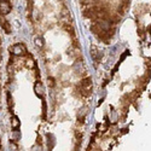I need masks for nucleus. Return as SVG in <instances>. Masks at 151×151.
I'll return each mask as SVG.
<instances>
[{
  "label": "nucleus",
  "instance_id": "nucleus-1",
  "mask_svg": "<svg viewBox=\"0 0 151 151\" xmlns=\"http://www.w3.org/2000/svg\"><path fill=\"white\" fill-rule=\"evenodd\" d=\"M85 17L90 18V19H97L98 18V7L97 6H91L88 9H86L83 11Z\"/></svg>",
  "mask_w": 151,
  "mask_h": 151
},
{
  "label": "nucleus",
  "instance_id": "nucleus-2",
  "mask_svg": "<svg viewBox=\"0 0 151 151\" xmlns=\"http://www.w3.org/2000/svg\"><path fill=\"white\" fill-rule=\"evenodd\" d=\"M91 56H92V59H93L94 62L99 63V62H100V59L103 58V52L100 51L99 48H97L96 46H93V47L91 48Z\"/></svg>",
  "mask_w": 151,
  "mask_h": 151
},
{
  "label": "nucleus",
  "instance_id": "nucleus-3",
  "mask_svg": "<svg viewBox=\"0 0 151 151\" xmlns=\"http://www.w3.org/2000/svg\"><path fill=\"white\" fill-rule=\"evenodd\" d=\"M11 11V4L9 1H4V0H0V15H7Z\"/></svg>",
  "mask_w": 151,
  "mask_h": 151
},
{
  "label": "nucleus",
  "instance_id": "nucleus-4",
  "mask_svg": "<svg viewBox=\"0 0 151 151\" xmlns=\"http://www.w3.org/2000/svg\"><path fill=\"white\" fill-rule=\"evenodd\" d=\"M12 53L15 56H22L26 53V46L23 44H17L15 46H12Z\"/></svg>",
  "mask_w": 151,
  "mask_h": 151
},
{
  "label": "nucleus",
  "instance_id": "nucleus-5",
  "mask_svg": "<svg viewBox=\"0 0 151 151\" xmlns=\"http://www.w3.org/2000/svg\"><path fill=\"white\" fill-rule=\"evenodd\" d=\"M34 92H35V94H36L37 97H40V98L44 97V94H45V87H44L42 82L37 81V82L34 85Z\"/></svg>",
  "mask_w": 151,
  "mask_h": 151
},
{
  "label": "nucleus",
  "instance_id": "nucleus-6",
  "mask_svg": "<svg viewBox=\"0 0 151 151\" xmlns=\"http://www.w3.org/2000/svg\"><path fill=\"white\" fill-rule=\"evenodd\" d=\"M74 70L78 75H81L85 73V67H83V63H82V59H76V62L74 63Z\"/></svg>",
  "mask_w": 151,
  "mask_h": 151
},
{
  "label": "nucleus",
  "instance_id": "nucleus-7",
  "mask_svg": "<svg viewBox=\"0 0 151 151\" xmlns=\"http://www.w3.org/2000/svg\"><path fill=\"white\" fill-rule=\"evenodd\" d=\"M0 26H1V28L4 29V32L6 34H10L11 33V26H10V23L4 19V18H0Z\"/></svg>",
  "mask_w": 151,
  "mask_h": 151
},
{
  "label": "nucleus",
  "instance_id": "nucleus-8",
  "mask_svg": "<svg viewBox=\"0 0 151 151\" xmlns=\"http://www.w3.org/2000/svg\"><path fill=\"white\" fill-rule=\"evenodd\" d=\"M47 142H48V144H47V146H48V150H52V147L55 146V144H56V140H55V135L53 134H51V133H48L47 134Z\"/></svg>",
  "mask_w": 151,
  "mask_h": 151
},
{
  "label": "nucleus",
  "instance_id": "nucleus-9",
  "mask_svg": "<svg viewBox=\"0 0 151 151\" xmlns=\"http://www.w3.org/2000/svg\"><path fill=\"white\" fill-rule=\"evenodd\" d=\"M11 139L15 140V142H18L21 139V132L17 129V128H14V131H12L11 133Z\"/></svg>",
  "mask_w": 151,
  "mask_h": 151
},
{
  "label": "nucleus",
  "instance_id": "nucleus-10",
  "mask_svg": "<svg viewBox=\"0 0 151 151\" xmlns=\"http://www.w3.org/2000/svg\"><path fill=\"white\" fill-rule=\"evenodd\" d=\"M11 126H12V128H19V126H21V121L17 116H12L11 117Z\"/></svg>",
  "mask_w": 151,
  "mask_h": 151
},
{
  "label": "nucleus",
  "instance_id": "nucleus-11",
  "mask_svg": "<svg viewBox=\"0 0 151 151\" xmlns=\"http://www.w3.org/2000/svg\"><path fill=\"white\" fill-rule=\"evenodd\" d=\"M35 45L37 46V47H44V39L42 37H36L35 39Z\"/></svg>",
  "mask_w": 151,
  "mask_h": 151
},
{
  "label": "nucleus",
  "instance_id": "nucleus-12",
  "mask_svg": "<svg viewBox=\"0 0 151 151\" xmlns=\"http://www.w3.org/2000/svg\"><path fill=\"white\" fill-rule=\"evenodd\" d=\"M7 105L10 109H12V106H14V100H12V97L10 93H7Z\"/></svg>",
  "mask_w": 151,
  "mask_h": 151
},
{
  "label": "nucleus",
  "instance_id": "nucleus-13",
  "mask_svg": "<svg viewBox=\"0 0 151 151\" xmlns=\"http://www.w3.org/2000/svg\"><path fill=\"white\" fill-rule=\"evenodd\" d=\"M48 86H50V87H55V86H56L55 78H48Z\"/></svg>",
  "mask_w": 151,
  "mask_h": 151
},
{
  "label": "nucleus",
  "instance_id": "nucleus-14",
  "mask_svg": "<svg viewBox=\"0 0 151 151\" xmlns=\"http://www.w3.org/2000/svg\"><path fill=\"white\" fill-rule=\"evenodd\" d=\"M128 55H129V51H124V53H123V55L121 56V59H120V63H121V62H122V60H123V59H124L126 57H127Z\"/></svg>",
  "mask_w": 151,
  "mask_h": 151
},
{
  "label": "nucleus",
  "instance_id": "nucleus-15",
  "mask_svg": "<svg viewBox=\"0 0 151 151\" xmlns=\"http://www.w3.org/2000/svg\"><path fill=\"white\" fill-rule=\"evenodd\" d=\"M145 34H146V33H145L144 30H142V29H138V35H140L142 37H144V36H145Z\"/></svg>",
  "mask_w": 151,
  "mask_h": 151
},
{
  "label": "nucleus",
  "instance_id": "nucleus-16",
  "mask_svg": "<svg viewBox=\"0 0 151 151\" xmlns=\"http://www.w3.org/2000/svg\"><path fill=\"white\" fill-rule=\"evenodd\" d=\"M42 105H44V119H46V103L44 102Z\"/></svg>",
  "mask_w": 151,
  "mask_h": 151
},
{
  "label": "nucleus",
  "instance_id": "nucleus-17",
  "mask_svg": "<svg viewBox=\"0 0 151 151\" xmlns=\"http://www.w3.org/2000/svg\"><path fill=\"white\" fill-rule=\"evenodd\" d=\"M127 132H128V129H127V128H123V131H122V133H123V134H124V133H127Z\"/></svg>",
  "mask_w": 151,
  "mask_h": 151
},
{
  "label": "nucleus",
  "instance_id": "nucleus-18",
  "mask_svg": "<svg viewBox=\"0 0 151 151\" xmlns=\"http://www.w3.org/2000/svg\"><path fill=\"white\" fill-rule=\"evenodd\" d=\"M0 149H1V144H0Z\"/></svg>",
  "mask_w": 151,
  "mask_h": 151
}]
</instances>
